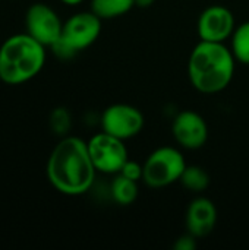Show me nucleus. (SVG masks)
Here are the masks:
<instances>
[{
  "mask_svg": "<svg viewBox=\"0 0 249 250\" xmlns=\"http://www.w3.org/2000/svg\"><path fill=\"white\" fill-rule=\"evenodd\" d=\"M95 167L88 145L78 136H63L51 149L45 174L50 185L66 196L87 193L95 180Z\"/></svg>",
  "mask_w": 249,
  "mask_h": 250,
  "instance_id": "f257e3e1",
  "label": "nucleus"
},
{
  "mask_svg": "<svg viewBox=\"0 0 249 250\" xmlns=\"http://www.w3.org/2000/svg\"><path fill=\"white\" fill-rule=\"evenodd\" d=\"M236 59L225 42L200 41L188 60V76L192 86L203 94L225 91L233 79Z\"/></svg>",
  "mask_w": 249,
  "mask_h": 250,
  "instance_id": "f03ea898",
  "label": "nucleus"
},
{
  "mask_svg": "<svg viewBox=\"0 0 249 250\" xmlns=\"http://www.w3.org/2000/svg\"><path fill=\"white\" fill-rule=\"evenodd\" d=\"M47 47L26 32L7 37L0 45V81L22 85L34 79L44 67Z\"/></svg>",
  "mask_w": 249,
  "mask_h": 250,
  "instance_id": "7ed1b4c3",
  "label": "nucleus"
},
{
  "mask_svg": "<svg viewBox=\"0 0 249 250\" xmlns=\"http://www.w3.org/2000/svg\"><path fill=\"white\" fill-rule=\"evenodd\" d=\"M101 21L92 10L69 16L63 22L60 38L50 47L53 54L62 60H69L91 47L101 34Z\"/></svg>",
  "mask_w": 249,
  "mask_h": 250,
  "instance_id": "20e7f679",
  "label": "nucleus"
},
{
  "mask_svg": "<svg viewBox=\"0 0 249 250\" xmlns=\"http://www.w3.org/2000/svg\"><path fill=\"white\" fill-rule=\"evenodd\" d=\"M183 154L173 146H160L154 149L142 164V180L148 188L161 189L181 180L186 167Z\"/></svg>",
  "mask_w": 249,
  "mask_h": 250,
  "instance_id": "39448f33",
  "label": "nucleus"
},
{
  "mask_svg": "<svg viewBox=\"0 0 249 250\" xmlns=\"http://www.w3.org/2000/svg\"><path fill=\"white\" fill-rule=\"evenodd\" d=\"M87 145L94 167L100 173L117 174L120 173L125 163L129 160L125 141L104 130L101 133L94 135L87 142Z\"/></svg>",
  "mask_w": 249,
  "mask_h": 250,
  "instance_id": "423d86ee",
  "label": "nucleus"
},
{
  "mask_svg": "<svg viewBox=\"0 0 249 250\" xmlns=\"http://www.w3.org/2000/svg\"><path fill=\"white\" fill-rule=\"evenodd\" d=\"M63 21L47 3H32L25 13V32L45 47H51L62 35Z\"/></svg>",
  "mask_w": 249,
  "mask_h": 250,
  "instance_id": "0eeeda50",
  "label": "nucleus"
},
{
  "mask_svg": "<svg viewBox=\"0 0 249 250\" xmlns=\"http://www.w3.org/2000/svg\"><path fill=\"white\" fill-rule=\"evenodd\" d=\"M144 125V114L131 104H113L101 114V129L123 141L139 135Z\"/></svg>",
  "mask_w": 249,
  "mask_h": 250,
  "instance_id": "6e6552de",
  "label": "nucleus"
},
{
  "mask_svg": "<svg viewBox=\"0 0 249 250\" xmlns=\"http://www.w3.org/2000/svg\"><path fill=\"white\" fill-rule=\"evenodd\" d=\"M235 28L236 22L232 10L222 4H213L204 9L197 22L201 41L210 42H225L232 37Z\"/></svg>",
  "mask_w": 249,
  "mask_h": 250,
  "instance_id": "1a4fd4ad",
  "label": "nucleus"
},
{
  "mask_svg": "<svg viewBox=\"0 0 249 250\" xmlns=\"http://www.w3.org/2000/svg\"><path fill=\"white\" fill-rule=\"evenodd\" d=\"M175 141L185 149H200L208 139V126L201 114L194 110H183L176 114L172 123Z\"/></svg>",
  "mask_w": 249,
  "mask_h": 250,
  "instance_id": "9d476101",
  "label": "nucleus"
},
{
  "mask_svg": "<svg viewBox=\"0 0 249 250\" xmlns=\"http://www.w3.org/2000/svg\"><path fill=\"white\" fill-rule=\"evenodd\" d=\"M217 223V208L214 202L205 196L195 198L186 209V231L197 239H204L213 233Z\"/></svg>",
  "mask_w": 249,
  "mask_h": 250,
  "instance_id": "9b49d317",
  "label": "nucleus"
},
{
  "mask_svg": "<svg viewBox=\"0 0 249 250\" xmlns=\"http://www.w3.org/2000/svg\"><path fill=\"white\" fill-rule=\"evenodd\" d=\"M110 195L117 205L128 207L132 205L138 198V182L131 180L120 173L114 174L110 185Z\"/></svg>",
  "mask_w": 249,
  "mask_h": 250,
  "instance_id": "f8f14e48",
  "label": "nucleus"
},
{
  "mask_svg": "<svg viewBox=\"0 0 249 250\" xmlns=\"http://www.w3.org/2000/svg\"><path fill=\"white\" fill-rule=\"evenodd\" d=\"M135 7L134 0H91V10L100 19H114Z\"/></svg>",
  "mask_w": 249,
  "mask_h": 250,
  "instance_id": "ddd939ff",
  "label": "nucleus"
},
{
  "mask_svg": "<svg viewBox=\"0 0 249 250\" xmlns=\"http://www.w3.org/2000/svg\"><path fill=\"white\" fill-rule=\"evenodd\" d=\"M179 182L182 183V186L185 189H188L194 193H201L208 189L210 176L200 166H186Z\"/></svg>",
  "mask_w": 249,
  "mask_h": 250,
  "instance_id": "4468645a",
  "label": "nucleus"
},
{
  "mask_svg": "<svg viewBox=\"0 0 249 250\" xmlns=\"http://www.w3.org/2000/svg\"><path fill=\"white\" fill-rule=\"evenodd\" d=\"M230 40H232L230 50L236 62L249 64V21L235 28Z\"/></svg>",
  "mask_w": 249,
  "mask_h": 250,
  "instance_id": "2eb2a0df",
  "label": "nucleus"
},
{
  "mask_svg": "<svg viewBox=\"0 0 249 250\" xmlns=\"http://www.w3.org/2000/svg\"><path fill=\"white\" fill-rule=\"evenodd\" d=\"M72 119L69 111L65 107H57L50 114V127L54 133L66 136L70 130Z\"/></svg>",
  "mask_w": 249,
  "mask_h": 250,
  "instance_id": "dca6fc26",
  "label": "nucleus"
},
{
  "mask_svg": "<svg viewBox=\"0 0 249 250\" xmlns=\"http://www.w3.org/2000/svg\"><path fill=\"white\" fill-rule=\"evenodd\" d=\"M120 174L131 179V180H135V182H139L142 180V174H144V167L136 163V161H132V160H128L125 163V166L122 167L120 170Z\"/></svg>",
  "mask_w": 249,
  "mask_h": 250,
  "instance_id": "f3484780",
  "label": "nucleus"
},
{
  "mask_svg": "<svg viewBox=\"0 0 249 250\" xmlns=\"http://www.w3.org/2000/svg\"><path fill=\"white\" fill-rule=\"evenodd\" d=\"M175 250H195L197 249V237L192 236L191 233L186 231V234L181 236L175 245H173Z\"/></svg>",
  "mask_w": 249,
  "mask_h": 250,
  "instance_id": "a211bd4d",
  "label": "nucleus"
},
{
  "mask_svg": "<svg viewBox=\"0 0 249 250\" xmlns=\"http://www.w3.org/2000/svg\"><path fill=\"white\" fill-rule=\"evenodd\" d=\"M134 1H135V7L147 9V7H151L156 0H134Z\"/></svg>",
  "mask_w": 249,
  "mask_h": 250,
  "instance_id": "6ab92c4d",
  "label": "nucleus"
},
{
  "mask_svg": "<svg viewBox=\"0 0 249 250\" xmlns=\"http://www.w3.org/2000/svg\"><path fill=\"white\" fill-rule=\"evenodd\" d=\"M63 4H66V6H78V4H81L84 0H60Z\"/></svg>",
  "mask_w": 249,
  "mask_h": 250,
  "instance_id": "aec40b11",
  "label": "nucleus"
}]
</instances>
